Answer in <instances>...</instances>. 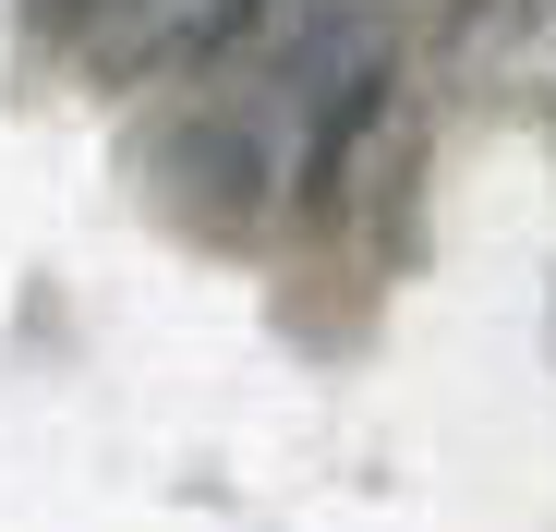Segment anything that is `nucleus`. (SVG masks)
<instances>
[{
	"mask_svg": "<svg viewBox=\"0 0 556 532\" xmlns=\"http://www.w3.org/2000/svg\"><path fill=\"white\" fill-rule=\"evenodd\" d=\"M146 206L169 230H206V242H254V218L291 194V169H278V134L242 122V110H194V122H169L146 134Z\"/></svg>",
	"mask_w": 556,
	"mask_h": 532,
	"instance_id": "f257e3e1",
	"label": "nucleus"
},
{
	"mask_svg": "<svg viewBox=\"0 0 556 532\" xmlns=\"http://www.w3.org/2000/svg\"><path fill=\"white\" fill-rule=\"evenodd\" d=\"M447 61L496 98H556V0H447Z\"/></svg>",
	"mask_w": 556,
	"mask_h": 532,
	"instance_id": "f03ea898",
	"label": "nucleus"
},
{
	"mask_svg": "<svg viewBox=\"0 0 556 532\" xmlns=\"http://www.w3.org/2000/svg\"><path fill=\"white\" fill-rule=\"evenodd\" d=\"M25 13H37V25H98L110 0H25Z\"/></svg>",
	"mask_w": 556,
	"mask_h": 532,
	"instance_id": "7ed1b4c3",
	"label": "nucleus"
}]
</instances>
